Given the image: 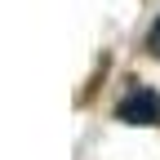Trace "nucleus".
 I'll list each match as a JSON object with an SVG mask.
<instances>
[{
	"instance_id": "f257e3e1",
	"label": "nucleus",
	"mask_w": 160,
	"mask_h": 160,
	"mask_svg": "<svg viewBox=\"0 0 160 160\" xmlns=\"http://www.w3.org/2000/svg\"><path fill=\"white\" fill-rule=\"evenodd\" d=\"M116 120L120 125H160V93L151 85H133L125 98L116 102Z\"/></svg>"
},
{
	"instance_id": "f03ea898",
	"label": "nucleus",
	"mask_w": 160,
	"mask_h": 160,
	"mask_svg": "<svg viewBox=\"0 0 160 160\" xmlns=\"http://www.w3.org/2000/svg\"><path fill=\"white\" fill-rule=\"evenodd\" d=\"M147 49L160 58V18H156V27H151V36H147Z\"/></svg>"
}]
</instances>
